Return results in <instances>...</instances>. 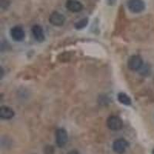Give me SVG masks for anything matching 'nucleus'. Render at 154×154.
<instances>
[{
	"mask_svg": "<svg viewBox=\"0 0 154 154\" xmlns=\"http://www.w3.org/2000/svg\"><path fill=\"white\" fill-rule=\"evenodd\" d=\"M128 9L133 13H140L146 9V4L143 0H128Z\"/></svg>",
	"mask_w": 154,
	"mask_h": 154,
	"instance_id": "1",
	"label": "nucleus"
},
{
	"mask_svg": "<svg viewBox=\"0 0 154 154\" xmlns=\"http://www.w3.org/2000/svg\"><path fill=\"white\" fill-rule=\"evenodd\" d=\"M107 127L111 130L116 131L119 130L123 127V121L119 116H110L106 120Z\"/></svg>",
	"mask_w": 154,
	"mask_h": 154,
	"instance_id": "2",
	"label": "nucleus"
},
{
	"mask_svg": "<svg viewBox=\"0 0 154 154\" xmlns=\"http://www.w3.org/2000/svg\"><path fill=\"white\" fill-rule=\"evenodd\" d=\"M127 64L130 69L133 70V71H137L142 68L143 65V61L140 56L133 55L129 58Z\"/></svg>",
	"mask_w": 154,
	"mask_h": 154,
	"instance_id": "3",
	"label": "nucleus"
},
{
	"mask_svg": "<svg viewBox=\"0 0 154 154\" xmlns=\"http://www.w3.org/2000/svg\"><path fill=\"white\" fill-rule=\"evenodd\" d=\"M129 146V143L125 139H117L112 143V149L116 153L123 154Z\"/></svg>",
	"mask_w": 154,
	"mask_h": 154,
	"instance_id": "4",
	"label": "nucleus"
},
{
	"mask_svg": "<svg viewBox=\"0 0 154 154\" xmlns=\"http://www.w3.org/2000/svg\"><path fill=\"white\" fill-rule=\"evenodd\" d=\"M49 21L51 24L55 26H61L65 23L66 18L62 13L55 11L49 16Z\"/></svg>",
	"mask_w": 154,
	"mask_h": 154,
	"instance_id": "5",
	"label": "nucleus"
},
{
	"mask_svg": "<svg viewBox=\"0 0 154 154\" xmlns=\"http://www.w3.org/2000/svg\"><path fill=\"white\" fill-rule=\"evenodd\" d=\"M68 140V135L66 131L63 128L58 129L56 131V142L59 147H63Z\"/></svg>",
	"mask_w": 154,
	"mask_h": 154,
	"instance_id": "6",
	"label": "nucleus"
},
{
	"mask_svg": "<svg viewBox=\"0 0 154 154\" xmlns=\"http://www.w3.org/2000/svg\"><path fill=\"white\" fill-rule=\"evenodd\" d=\"M10 35L12 39L19 42L23 40V38H25V31L21 26H16L10 29Z\"/></svg>",
	"mask_w": 154,
	"mask_h": 154,
	"instance_id": "7",
	"label": "nucleus"
},
{
	"mask_svg": "<svg viewBox=\"0 0 154 154\" xmlns=\"http://www.w3.org/2000/svg\"><path fill=\"white\" fill-rule=\"evenodd\" d=\"M66 8L72 12H79L83 9V5L77 0H67Z\"/></svg>",
	"mask_w": 154,
	"mask_h": 154,
	"instance_id": "8",
	"label": "nucleus"
},
{
	"mask_svg": "<svg viewBox=\"0 0 154 154\" xmlns=\"http://www.w3.org/2000/svg\"><path fill=\"white\" fill-rule=\"evenodd\" d=\"M32 33L34 38L38 42H41L45 40V34H44L43 29L39 25H34L32 27Z\"/></svg>",
	"mask_w": 154,
	"mask_h": 154,
	"instance_id": "9",
	"label": "nucleus"
},
{
	"mask_svg": "<svg viewBox=\"0 0 154 154\" xmlns=\"http://www.w3.org/2000/svg\"><path fill=\"white\" fill-rule=\"evenodd\" d=\"M15 116L14 110L9 106H2L0 108V117L4 119H10Z\"/></svg>",
	"mask_w": 154,
	"mask_h": 154,
	"instance_id": "10",
	"label": "nucleus"
},
{
	"mask_svg": "<svg viewBox=\"0 0 154 154\" xmlns=\"http://www.w3.org/2000/svg\"><path fill=\"white\" fill-rule=\"evenodd\" d=\"M117 99L118 101L120 103L123 104V105L126 106H130L132 104V100L130 99V97L128 96L127 94L124 93H119L117 95Z\"/></svg>",
	"mask_w": 154,
	"mask_h": 154,
	"instance_id": "11",
	"label": "nucleus"
},
{
	"mask_svg": "<svg viewBox=\"0 0 154 154\" xmlns=\"http://www.w3.org/2000/svg\"><path fill=\"white\" fill-rule=\"evenodd\" d=\"M88 24V19L84 18V19H81L79 21L77 22L75 24V27L77 29H83L86 27Z\"/></svg>",
	"mask_w": 154,
	"mask_h": 154,
	"instance_id": "12",
	"label": "nucleus"
},
{
	"mask_svg": "<svg viewBox=\"0 0 154 154\" xmlns=\"http://www.w3.org/2000/svg\"><path fill=\"white\" fill-rule=\"evenodd\" d=\"M67 154H80L77 150H71L68 152Z\"/></svg>",
	"mask_w": 154,
	"mask_h": 154,
	"instance_id": "13",
	"label": "nucleus"
},
{
	"mask_svg": "<svg viewBox=\"0 0 154 154\" xmlns=\"http://www.w3.org/2000/svg\"><path fill=\"white\" fill-rule=\"evenodd\" d=\"M152 154H154V149H153V150H152Z\"/></svg>",
	"mask_w": 154,
	"mask_h": 154,
	"instance_id": "14",
	"label": "nucleus"
}]
</instances>
